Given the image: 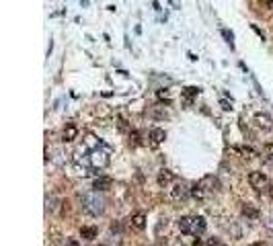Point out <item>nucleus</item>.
I'll use <instances>...</instances> for the list:
<instances>
[{"label": "nucleus", "instance_id": "9d476101", "mask_svg": "<svg viewBox=\"0 0 273 246\" xmlns=\"http://www.w3.org/2000/svg\"><path fill=\"white\" fill-rule=\"evenodd\" d=\"M175 179V174L173 172H170V170H161V172H158V185H161V187H164V185H168L170 181H173Z\"/></svg>", "mask_w": 273, "mask_h": 246}, {"label": "nucleus", "instance_id": "f03ea898", "mask_svg": "<svg viewBox=\"0 0 273 246\" xmlns=\"http://www.w3.org/2000/svg\"><path fill=\"white\" fill-rule=\"evenodd\" d=\"M220 189V183L216 177H203L199 183L193 185V189H191V195L195 197V199H210L212 195H216Z\"/></svg>", "mask_w": 273, "mask_h": 246}, {"label": "nucleus", "instance_id": "4468645a", "mask_svg": "<svg viewBox=\"0 0 273 246\" xmlns=\"http://www.w3.org/2000/svg\"><path fill=\"white\" fill-rule=\"evenodd\" d=\"M195 95H199V88H195V86H189V88H185V97H187V99L195 97Z\"/></svg>", "mask_w": 273, "mask_h": 246}, {"label": "nucleus", "instance_id": "2eb2a0df", "mask_svg": "<svg viewBox=\"0 0 273 246\" xmlns=\"http://www.w3.org/2000/svg\"><path fill=\"white\" fill-rule=\"evenodd\" d=\"M208 246H226L224 242H220L218 238H212V240H208Z\"/></svg>", "mask_w": 273, "mask_h": 246}, {"label": "nucleus", "instance_id": "f257e3e1", "mask_svg": "<svg viewBox=\"0 0 273 246\" xmlns=\"http://www.w3.org/2000/svg\"><path fill=\"white\" fill-rule=\"evenodd\" d=\"M74 162L82 170H101L109 164V150L95 136H88L84 144L74 152Z\"/></svg>", "mask_w": 273, "mask_h": 246}, {"label": "nucleus", "instance_id": "f3484780", "mask_svg": "<svg viewBox=\"0 0 273 246\" xmlns=\"http://www.w3.org/2000/svg\"><path fill=\"white\" fill-rule=\"evenodd\" d=\"M269 193H271V199H273V187H271V191H269Z\"/></svg>", "mask_w": 273, "mask_h": 246}, {"label": "nucleus", "instance_id": "9b49d317", "mask_svg": "<svg viewBox=\"0 0 273 246\" xmlns=\"http://www.w3.org/2000/svg\"><path fill=\"white\" fill-rule=\"evenodd\" d=\"M164 137H166L164 130H158V127H156V130L150 132V139H152V144H154V146H158L161 142H164Z\"/></svg>", "mask_w": 273, "mask_h": 246}, {"label": "nucleus", "instance_id": "dca6fc26", "mask_svg": "<svg viewBox=\"0 0 273 246\" xmlns=\"http://www.w3.org/2000/svg\"><path fill=\"white\" fill-rule=\"evenodd\" d=\"M158 97H161V99H166V101L170 99V95H168L166 90H164V92H163V90H158Z\"/></svg>", "mask_w": 273, "mask_h": 246}, {"label": "nucleus", "instance_id": "ddd939ff", "mask_svg": "<svg viewBox=\"0 0 273 246\" xmlns=\"http://www.w3.org/2000/svg\"><path fill=\"white\" fill-rule=\"evenodd\" d=\"M81 236L84 238V240H93V238H97V228H82L81 230Z\"/></svg>", "mask_w": 273, "mask_h": 246}, {"label": "nucleus", "instance_id": "39448f33", "mask_svg": "<svg viewBox=\"0 0 273 246\" xmlns=\"http://www.w3.org/2000/svg\"><path fill=\"white\" fill-rule=\"evenodd\" d=\"M248 183H251V187H253V189H263V187L267 185V177H265V174L263 172H251V174H248Z\"/></svg>", "mask_w": 273, "mask_h": 246}, {"label": "nucleus", "instance_id": "1a4fd4ad", "mask_svg": "<svg viewBox=\"0 0 273 246\" xmlns=\"http://www.w3.org/2000/svg\"><path fill=\"white\" fill-rule=\"evenodd\" d=\"M185 195H187V185L185 183H177L173 187V191H170V197L173 199H183Z\"/></svg>", "mask_w": 273, "mask_h": 246}, {"label": "nucleus", "instance_id": "6e6552de", "mask_svg": "<svg viewBox=\"0 0 273 246\" xmlns=\"http://www.w3.org/2000/svg\"><path fill=\"white\" fill-rule=\"evenodd\" d=\"M76 136H78V127H76L74 123H68V125L64 127V134H62L64 142H72V139H76Z\"/></svg>", "mask_w": 273, "mask_h": 246}, {"label": "nucleus", "instance_id": "423d86ee", "mask_svg": "<svg viewBox=\"0 0 273 246\" xmlns=\"http://www.w3.org/2000/svg\"><path fill=\"white\" fill-rule=\"evenodd\" d=\"M111 185H113V181L109 179V177H99V179H95V183H93V189L99 193V191H107V189H111Z\"/></svg>", "mask_w": 273, "mask_h": 246}, {"label": "nucleus", "instance_id": "7ed1b4c3", "mask_svg": "<svg viewBox=\"0 0 273 246\" xmlns=\"http://www.w3.org/2000/svg\"><path fill=\"white\" fill-rule=\"evenodd\" d=\"M179 230L189 236H201L206 232V219L201 216H185L179 219Z\"/></svg>", "mask_w": 273, "mask_h": 246}, {"label": "nucleus", "instance_id": "a211bd4d", "mask_svg": "<svg viewBox=\"0 0 273 246\" xmlns=\"http://www.w3.org/2000/svg\"><path fill=\"white\" fill-rule=\"evenodd\" d=\"M70 246H78V244H76V242H70Z\"/></svg>", "mask_w": 273, "mask_h": 246}, {"label": "nucleus", "instance_id": "0eeeda50", "mask_svg": "<svg viewBox=\"0 0 273 246\" xmlns=\"http://www.w3.org/2000/svg\"><path fill=\"white\" fill-rule=\"evenodd\" d=\"M130 228L132 230H144L146 228V216L144 214H136L130 218Z\"/></svg>", "mask_w": 273, "mask_h": 246}, {"label": "nucleus", "instance_id": "20e7f679", "mask_svg": "<svg viewBox=\"0 0 273 246\" xmlns=\"http://www.w3.org/2000/svg\"><path fill=\"white\" fill-rule=\"evenodd\" d=\"M82 203H84V209L88 214H93V216H99V214H103V209H105V201L99 197L97 191L93 193H86L82 197Z\"/></svg>", "mask_w": 273, "mask_h": 246}, {"label": "nucleus", "instance_id": "f8f14e48", "mask_svg": "<svg viewBox=\"0 0 273 246\" xmlns=\"http://www.w3.org/2000/svg\"><path fill=\"white\" fill-rule=\"evenodd\" d=\"M257 123H259V127H261V130H271V127H273V123H271V119H269V117L267 115H257Z\"/></svg>", "mask_w": 273, "mask_h": 246}]
</instances>
